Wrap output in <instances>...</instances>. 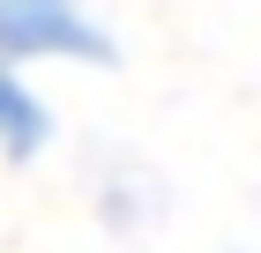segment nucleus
Returning a JSON list of instances; mask_svg holds the SVG:
<instances>
[{"label": "nucleus", "mask_w": 261, "mask_h": 253, "mask_svg": "<svg viewBox=\"0 0 261 253\" xmlns=\"http://www.w3.org/2000/svg\"><path fill=\"white\" fill-rule=\"evenodd\" d=\"M0 60H112V38L75 0H0Z\"/></svg>", "instance_id": "obj_1"}, {"label": "nucleus", "mask_w": 261, "mask_h": 253, "mask_svg": "<svg viewBox=\"0 0 261 253\" xmlns=\"http://www.w3.org/2000/svg\"><path fill=\"white\" fill-rule=\"evenodd\" d=\"M38 142H45V112H38V97H30V90L0 67V149H8V156H30Z\"/></svg>", "instance_id": "obj_2"}]
</instances>
